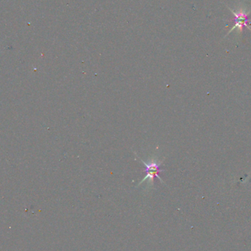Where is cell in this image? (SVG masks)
I'll return each instance as SVG.
<instances>
[{"label":"cell","instance_id":"1","mask_svg":"<svg viewBox=\"0 0 251 251\" xmlns=\"http://www.w3.org/2000/svg\"><path fill=\"white\" fill-rule=\"evenodd\" d=\"M231 13L234 15V19L229 20L230 21L233 22L232 28L228 31V34L232 32L234 29H238L240 32H242L244 28H247L249 30L251 31V19L249 16V13H246L245 11L242 10H240L239 12H236L235 10H232L231 7H228Z\"/></svg>","mask_w":251,"mask_h":251},{"label":"cell","instance_id":"2","mask_svg":"<svg viewBox=\"0 0 251 251\" xmlns=\"http://www.w3.org/2000/svg\"><path fill=\"white\" fill-rule=\"evenodd\" d=\"M141 161H142V162L145 164V167H146V169H145L146 176H145L144 179H142V180L141 181L139 184H141L142 182H145L146 180H148V182L152 183V182H154V179L155 177L158 178V179L162 182L161 178L158 176V173H159L160 171H162V170H160L159 168V166L162 162H158L157 159L150 160V161H148V163L145 162H143L142 160H141Z\"/></svg>","mask_w":251,"mask_h":251}]
</instances>
